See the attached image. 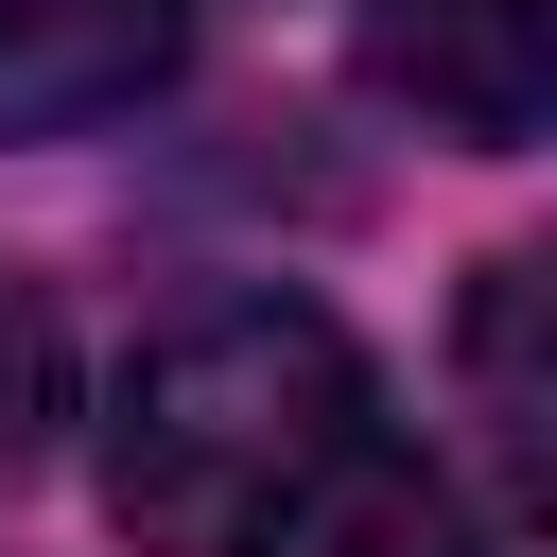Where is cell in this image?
I'll use <instances>...</instances> for the list:
<instances>
[{
    "label": "cell",
    "instance_id": "6",
    "mask_svg": "<svg viewBox=\"0 0 557 557\" xmlns=\"http://www.w3.org/2000/svg\"><path fill=\"white\" fill-rule=\"evenodd\" d=\"M522 313H540V261H487L470 383H487V435H505V470H540V366H522Z\"/></svg>",
    "mask_w": 557,
    "mask_h": 557
},
{
    "label": "cell",
    "instance_id": "5",
    "mask_svg": "<svg viewBox=\"0 0 557 557\" xmlns=\"http://www.w3.org/2000/svg\"><path fill=\"white\" fill-rule=\"evenodd\" d=\"M52 418H70V331H52L35 278H0V470H35Z\"/></svg>",
    "mask_w": 557,
    "mask_h": 557
},
{
    "label": "cell",
    "instance_id": "2",
    "mask_svg": "<svg viewBox=\"0 0 557 557\" xmlns=\"http://www.w3.org/2000/svg\"><path fill=\"white\" fill-rule=\"evenodd\" d=\"M366 70H383L418 122L522 157L540 104H557V0H366Z\"/></svg>",
    "mask_w": 557,
    "mask_h": 557
},
{
    "label": "cell",
    "instance_id": "3",
    "mask_svg": "<svg viewBox=\"0 0 557 557\" xmlns=\"http://www.w3.org/2000/svg\"><path fill=\"white\" fill-rule=\"evenodd\" d=\"M191 0H0V139H87L174 70Z\"/></svg>",
    "mask_w": 557,
    "mask_h": 557
},
{
    "label": "cell",
    "instance_id": "4",
    "mask_svg": "<svg viewBox=\"0 0 557 557\" xmlns=\"http://www.w3.org/2000/svg\"><path fill=\"white\" fill-rule=\"evenodd\" d=\"M244 557H505V522H487L435 453H400V435L366 418V435H348V453L244 540Z\"/></svg>",
    "mask_w": 557,
    "mask_h": 557
},
{
    "label": "cell",
    "instance_id": "1",
    "mask_svg": "<svg viewBox=\"0 0 557 557\" xmlns=\"http://www.w3.org/2000/svg\"><path fill=\"white\" fill-rule=\"evenodd\" d=\"M366 418H383V383H366V348L313 296H226V313H191V331H157L122 366V400H104V505L157 557H244Z\"/></svg>",
    "mask_w": 557,
    "mask_h": 557
}]
</instances>
